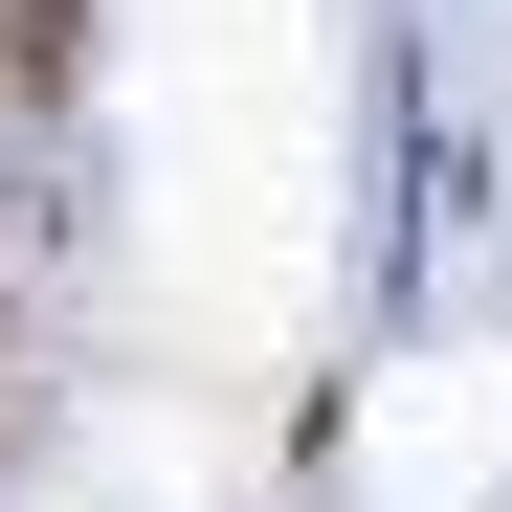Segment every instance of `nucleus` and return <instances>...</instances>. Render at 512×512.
Here are the masks:
<instances>
[{"mask_svg":"<svg viewBox=\"0 0 512 512\" xmlns=\"http://www.w3.org/2000/svg\"><path fill=\"white\" fill-rule=\"evenodd\" d=\"M90 90V0H0V134H45Z\"/></svg>","mask_w":512,"mask_h":512,"instance_id":"nucleus-1","label":"nucleus"}]
</instances>
